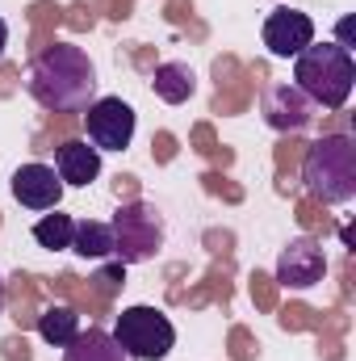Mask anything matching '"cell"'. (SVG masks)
Wrapping results in <instances>:
<instances>
[{"mask_svg":"<svg viewBox=\"0 0 356 361\" xmlns=\"http://www.w3.org/2000/svg\"><path fill=\"white\" fill-rule=\"evenodd\" d=\"M25 89L51 114H80L96 101V68L84 47L55 42L30 63Z\"/></svg>","mask_w":356,"mask_h":361,"instance_id":"1","label":"cell"},{"mask_svg":"<svg viewBox=\"0 0 356 361\" xmlns=\"http://www.w3.org/2000/svg\"><path fill=\"white\" fill-rule=\"evenodd\" d=\"M293 89L306 92L310 105L323 109H344L356 89V59L352 51L336 42H310L293 59Z\"/></svg>","mask_w":356,"mask_h":361,"instance_id":"2","label":"cell"},{"mask_svg":"<svg viewBox=\"0 0 356 361\" xmlns=\"http://www.w3.org/2000/svg\"><path fill=\"white\" fill-rule=\"evenodd\" d=\"M302 180H306V193L327 202V206L352 202L356 197V139L352 135H323L302 160Z\"/></svg>","mask_w":356,"mask_h":361,"instance_id":"3","label":"cell"},{"mask_svg":"<svg viewBox=\"0 0 356 361\" xmlns=\"http://www.w3.org/2000/svg\"><path fill=\"white\" fill-rule=\"evenodd\" d=\"M113 257L122 265H143L164 248V219L151 202H126L113 210Z\"/></svg>","mask_w":356,"mask_h":361,"instance_id":"4","label":"cell"},{"mask_svg":"<svg viewBox=\"0 0 356 361\" xmlns=\"http://www.w3.org/2000/svg\"><path fill=\"white\" fill-rule=\"evenodd\" d=\"M126 353L134 361H164L172 353V345H177V328H172V319L164 315V311H155V307H126L122 315H117V324H113V332H109Z\"/></svg>","mask_w":356,"mask_h":361,"instance_id":"5","label":"cell"},{"mask_svg":"<svg viewBox=\"0 0 356 361\" xmlns=\"http://www.w3.org/2000/svg\"><path fill=\"white\" fill-rule=\"evenodd\" d=\"M84 130L96 152H126L134 139V109L122 97H96L84 114Z\"/></svg>","mask_w":356,"mask_h":361,"instance_id":"6","label":"cell"},{"mask_svg":"<svg viewBox=\"0 0 356 361\" xmlns=\"http://www.w3.org/2000/svg\"><path fill=\"white\" fill-rule=\"evenodd\" d=\"M314 42V21L298 8H272L265 17V47L276 59H298Z\"/></svg>","mask_w":356,"mask_h":361,"instance_id":"7","label":"cell"},{"mask_svg":"<svg viewBox=\"0 0 356 361\" xmlns=\"http://www.w3.org/2000/svg\"><path fill=\"white\" fill-rule=\"evenodd\" d=\"M323 273H327V257L306 235L289 240V248H281V257H276V281L285 290H310V286L323 281Z\"/></svg>","mask_w":356,"mask_h":361,"instance_id":"8","label":"cell"},{"mask_svg":"<svg viewBox=\"0 0 356 361\" xmlns=\"http://www.w3.org/2000/svg\"><path fill=\"white\" fill-rule=\"evenodd\" d=\"M63 180L55 169H46V164H21L17 173H13V197L25 206V210H59V202H63Z\"/></svg>","mask_w":356,"mask_h":361,"instance_id":"9","label":"cell"},{"mask_svg":"<svg viewBox=\"0 0 356 361\" xmlns=\"http://www.w3.org/2000/svg\"><path fill=\"white\" fill-rule=\"evenodd\" d=\"M314 118V105L306 101V92H298L293 85H272L265 92V122L276 130H306Z\"/></svg>","mask_w":356,"mask_h":361,"instance_id":"10","label":"cell"},{"mask_svg":"<svg viewBox=\"0 0 356 361\" xmlns=\"http://www.w3.org/2000/svg\"><path fill=\"white\" fill-rule=\"evenodd\" d=\"M55 173H59L63 185L84 189V185H92L101 177V152L92 147L89 139H72V143H63L55 152Z\"/></svg>","mask_w":356,"mask_h":361,"instance_id":"11","label":"cell"},{"mask_svg":"<svg viewBox=\"0 0 356 361\" xmlns=\"http://www.w3.org/2000/svg\"><path fill=\"white\" fill-rule=\"evenodd\" d=\"M63 361H134L109 332H101V328H89V332H80L72 345H68V353Z\"/></svg>","mask_w":356,"mask_h":361,"instance_id":"12","label":"cell"},{"mask_svg":"<svg viewBox=\"0 0 356 361\" xmlns=\"http://www.w3.org/2000/svg\"><path fill=\"white\" fill-rule=\"evenodd\" d=\"M38 336H42L46 345H55V349H68V345L80 336V315H76V307H68V302L46 307V311L38 315Z\"/></svg>","mask_w":356,"mask_h":361,"instance_id":"13","label":"cell"},{"mask_svg":"<svg viewBox=\"0 0 356 361\" xmlns=\"http://www.w3.org/2000/svg\"><path fill=\"white\" fill-rule=\"evenodd\" d=\"M155 97L160 101H168V105H184L193 89H197V80H193V68L189 63H160L155 68Z\"/></svg>","mask_w":356,"mask_h":361,"instance_id":"14","label":"cell"},{"mask_svg":"<svg viewBox=\"0 0 356 361\" xmlns=\"http://www.w3.org/2000/svg\"><path fill=\"white\" fill-rule=\"evenodd\" d=\"M72 252L84 257V261H105V257H113V231H109V223H96V219L76 223Z\"/></svg>","mask_w":356,"mask_h":361,"instance_id":"15","label":"cell"},{"mask_svg":"<svg viewBox=\"0 0 356 361\" xmlns=\"http://www.w3.org/2000/svg\"><path fill=\"white\" fill-rule=\"evenodd\" d=\"M72 235H76V219L72 214H42L38 223H34V240H38V248H46V252H63V248H72Z\"/></svg>","mask_w":356,"mask_h":361,"instance_id":"16","label":"cell"},{"mask_svg":"<svg viewBox=\"0 0 356 361\" xmlns=\"http://www.w3.org/2000/svg\"><path fill=\"white\" fill-rule=\"evenodd\" d=\"M117 277H122V261H117L113 269H105L101 277H96V281H101V294H113V290H117Z\"/></svg>","mask_w":356,"mask_h":361,"instance_id":"17","label":"cell"},{"mask_svg":"<svg viewBox=\"0 0 356 361\" xmlns=\"http://www.w3.org/2000/svg\"><path fill=\"white\" fill-rule=\"evenodd\" d=\"M4 47H8V25H4V17H0V55H4Z\"/></svg>","mask_w":356,"mask_h":361,"instance_id":"18","label":"cell"},{"mask_svg":"<svg viewBox=\"0 0 356 361\" xmlns=\"http://www.w3.org/2000/svg\"><path fill=\"white\" fill-rule=\"evenodd\" d=\"M0 315H4V281H0Z\"/></svg>","mask_w":356,"mask_h":361,"instance_id":"19","label":"cell"}]
</instances>
